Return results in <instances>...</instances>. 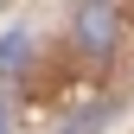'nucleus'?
<instances>
[{
    "label": "nucleus",
    "mask_w": 134,
    "mask_h": 134,
    "mask_svg": "<svg viewBox=\"0 0 134 134\" xmlns=\"http://www.w3.org/2000/svg\"><path fill=\"white\" fill-rule=\"evenodd\" d=\"M77 38L90 58H109L115 51V7H83L77 13Z\"/></svg>",
    "instance_id": "f257e3e1"
},
{
    "label": "nucleus",
    "mask_w": 134,
    "mask_h": 134,
    "mask_svg": "<svg viewBox=\"0 0 134 134\" xmlns=\"http://www.w3.org/2000/svg\"><path fill=\"white\" fill-rule=\"evenodd\" d=\"M32 58V45H26V32H7V38H0V77H13L19 70V64Z\"/></svg>",
    "instance_id": "f03ea898"
},
{
    "label": "nucleus",
    "mask_w": 134,
    "mask_h": 134,
    "mask_svg": "<svg viewBox=\"0 0 134 134\" xmlns=\"http://www.w3.org/2000/svg\"><path fill=\"white\" fill-rule=\"evenodd\" d=\"M102 115H109V109H90V115H77V121H70V128H64V134H90L96 121H102Z\"/></svg>",
    "instance_id": "7ed1b4c3"
},
{
    "label": "nucleus",
    "mask_w": 134,
    "mask_h": 134,
    "mask_svg": "<svg viewBox=\"0 0 134 134\" xmlns=\"http://www.w3.org/2000/svg\"><path fill=\"white\" fill-rule=\"evenodd\" d=\"M0 115H7V96H0Z\"/></svg>",
    "instance_id": "20e7f679"
}]
</instances>
